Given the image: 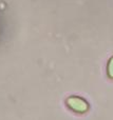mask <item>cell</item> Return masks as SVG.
I'll use <instances>...</instances> for the list:
<instances>
[{
  "label": "cell",
  "mask_w": 113,
  "mask_h": 120,
  "mask_svg": "<svg viewBox=\"0 0 113 120\" xmlns=\"http://www.w3.org/2000/svg\"><path fill=\"white\" fill-rule=\"evenodd\" d=\"M68 103H69V105L71 106L74 111H76V112H85V111H87V109H88L87 103L84 100L79 99V98H74V97L70 98V99L68 100Z\"/></svg>",
  "instance_id": "cell-1"
},
{
  "label": "cell",
  "mask_w": 113,
  "mask_h": 120,
  "mask_svg": "<svg viewBox=\"0 0 113 120\" xmlns=\"http://www.w3.org/2000/svg\"><path fill=\"white\" fill-rule=\"evenodd\" d=\"M108 74H109L110 77L113 78V58H111V60L109 61V65H108Z\"/></svg>",
  "instance_id": "cell-2"
}]
</instances>
